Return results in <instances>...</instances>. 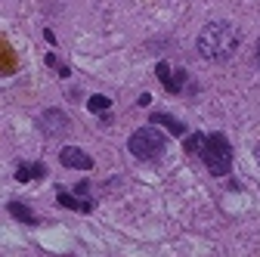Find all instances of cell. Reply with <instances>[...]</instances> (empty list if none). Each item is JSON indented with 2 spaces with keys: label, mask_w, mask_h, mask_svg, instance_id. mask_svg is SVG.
<instances>
[{
  "label": "cell",
  "mask_w": 260,
  "mask_h": 257,
  "mask_svg": "<svg viewBox=\"0 0 260 257\" xmlns=\"http://www.w3.org/2000/svg\"><path fill=\"white\" fill-rule=\"evenodd\" d=\"M254 158H257V162H260V143H257V149H254Z\"/></svg>",
  "instance_id": "4fadbf2b"
},
{
  "label": "cell",
  "mask_w": 260,
  "mask_h": 257,
  "mask_svg": "<svg viewBox=\"0 0 260 257\" xmlns=\"http://www.w3.org/2000/svg\"><path fill=\"white\" fill-rule=\"evenodd\" d=\"M183 146H186V152H189V155H199V152H202V146H205V134H192V137H189V143H183Z\"/></svg>",
  "instance_id": "7c38bea8"
},
{
  "label": "cell",
  "mask_w": 260,
  "mask_h": 257,
  "mask_svg": "<svg viewBox=\"0 0 260 257\" xmlns=\"http://www.w3.org/2000/svg\"><path fill=\"white\" fill-rule=\"evenodd\" d=\"M152 124H165L171 134H183V124L177 121V118H171V115H165V112H158V115H152Z\"/></svg>",
  "instance_id": "9c48e42d"
},
{
  "label": "cell",
  "mask_w": 260,
  "mask_h": 257,
  "mask_svg": "<svg viewBox=\"0 0 260 257\" xmlns=\"http://www.w3.org/2000/svg\"><path fill=\"white\" fill-rule=\"evenodd\" d=\"M109 106H112L109 96H90V100H87V109H90V112H106Z\"/></svg>",
  "instance_id": "8fae6325"
},
{
  "label": "cell",
  "mask_w": 260,
  "mask_h": 257,
  "mask_svg": "<svg viewBox=\"0 0 260 257\" xmlns=\"http://www.w3.org/2000/svg\"><path fill=\"white\" fill-rule=\"evenodd\" d=\"M59 162H62L65 168H72V171H90V168H93V158H90L87 152L75 149V146L59 149Z\"/></svg>",
  "instance_id": "277c9868"
},
{
  "label": "cell",
  "mask_w": 260,
  "mask_h": 257,
  "mask_svg": "<svg viewBox=\"0 0 260 257\" xmlns=\"http://www.w3.org/2000/svg\"><path fill=\"white\" fill-rule=\"evenodd\" d=\"M10 214H13V217H19L22 223H35V214H31L22 202H10Z\"/></svg>",
  "instance_id": "30bf717a"
},
{
  "label": "cell",
  "mask_w": 260,
  "mask_h": 257,
  "mask_svg": "<svg viewBox=\"0 0 260 257\" xmlns=\"http://www.w3.org/2000/svg\"><path fill=\"white\" fill-rule=\"evenodd\" d=\"M56 202H59L62 208H75V211H90V208H93V202H90V199H87V202H78L75 196H69V192H59Z\"/></svg>",
  "instance_id": "ba28073f"
},
{
  "label": "cell",
  "mask_w": 260,
  "mask_h": 257,
  "mask_svg": "<svg viewBox=\"0 0 260 257\" xmlns=\"http://www.w3.org/2000/svg\"><path fill=\"white\" fill-rule=\"evenodd\" d=\"M165 137H161L155 127H140V131L130 137L127 149L134 158H140V162H158L161 155H165Z\"/></svg>",
  "instance_id": "3957f363"
},
{
  "label": "cell",
  "mask_w": 260,
  "mask_h": 257,
  "mask_svg": "<svg viewBox=\"0 0 260 257\" xmlns=\"http://www.w3.org/2000/svg\"><path fill=\"white\" fill-rule=\"evenodd\" d=\"M158 78H161V84L168 87V93H183V87H186V72H180V75H174L171 72V66H165V62H161L158 66Z\"/></svg>",
  "instance_id": "8992f818"
},
{
  "label": "cell",
  "mask_w": 260,
  "mask_h": 257,
  "mask_svg": "<svg viewBox=\"0 0 260 257\" xmlns=\"http://www.w3.org/2000/svg\"><path fill=\"white\" fill-rule=\"evenodd\" d=\"M41 131L47 137H62L65 131H69V121H65V112L59 109H47L44 118H41Z\"/></svg>",
  "instance_id": "5b68a950"
},
{
  "label": "cell",
  "mask_w": 260,
  "mask_h": 257,
  "mask_svg": "<svg viewBox=\"0 0 260 257\" xmlns=\"http://www.w3.org/2000/svg\"><path fill=\"white\" fill-rule=\"evenodd\" d=\"M242 44V31L233 22H211L199 35V53L211 62H226Z\"/></svg>",
  "instance_id": "6da1fadb"
},
{
  "label": "cell",
  "mask_w": 260,
  "mask_h": 257,
  "mask_svg": "<svg viewBox=\"0 0 260 257\" xmlns=\"http://www.w3.org/2000/svg\"><path fill=\"white\" fill-rule=\"evenodd\" d=\"M44 174H47V171H44V165H41V162H38V165H19L16 180H19V183H28V180H35V177L41 180Z\"/></svg>",
  "instance_id": "52a82bcc"
},
{
  "label": "cell",
  "mask_w": 260,
  "mask_h": 257,
  "mask_svg": "<svg viewBox=\"0 0 260 257\" xmlns=\"http://www.w3.org/2000/svg\"><path fill=\"white\" fill-rule=\"evenodd\" d=\"M199 155L205 158V165H208V171L214 177H226V174H230V168H233V146L226 143L223 134L205 137V146H202Z\"/></svg>",
  "instance_id": "7a4b0ae2"
}]
</instances>
